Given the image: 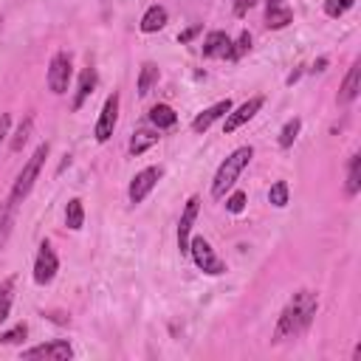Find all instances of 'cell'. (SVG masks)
I'll return each mask as SVG.
<instances>
[{"instance_id":"obj_1","label":"cell","mask_w":361,"mask_h":361,"mask_svg":"<svg viewBox=\"0 0 361 361\" xmlns=\"http://www.w3.org/2000/svg\"><path fill=\"white\" fill-rule=\"evenodd\" d=\"M319 310V296L316 291H296L291 296V302L285 305V310L280 313V322L274 330V342H285V339H299L310 325H313V316Z\"/></svg>"},{"instance_id":"obj_2","label":"cell","mask_w":361,"mask_h":361,"mask_svg":"<svg viewBox=\"0 0 361 361\" xmlns=\"http://www.w3.org/2000/svg\"><path fill=\"white\" fill-rule=\"evenodd\" d=\"M251 158H254V147H251V144L237 147L229 158H226V161L217 167V172H215V180H212V198L223 201V198H226V192H229V190L237 184L240 172L249 167V161H251Z\"/></svg>"},{"instance_id":"obj_3","label":"cell","mask_w":361,"mask_h":361,"mask_svg":"<svg viewBox=\"0 0 361 361\" xmlns=\"http://www.w3.org/2000/svg\"><path fill=\"white\" fill-rule=\"evenodd\" d=\"M45 158H49V144H40V147L34 150V156L26 161V167L20 169L17 180H15L12 195H9V203H12V206H17V203H20V201L31 192V187H34V180H37V175H40V169H42Z\"/></svg>"},{"instance_id":"obj_4","label":"cell","mask_w":361,"mask_h":361,"mask_svg":"<svg viewBox=\"0 0 361 361\" xmlns=\"http://www.w3.org/2000/svg\"><path fill=\"white\" fill-rule=\"evenodd\" d=\"M190 254H192V260H195V265L203 271V274H209V277H220L223 271H226V262L215 254V249L203 240V237H195V240H190Z\"/></svg>"},{"instance_id":"obj_5","label":"cell","mask_w":361,"mask_h":361,"mask_svg":"<svg viewBox=\"0 0 361 361\" xmlns=\"http://www.w3.org/2000/svg\"><path fill=\"white\" fill-rule=\"evenodd\" d=\"M60 271V257L54 251V246L49 240H42L40 251H37V260H34V283L37 285H49Z\"/></svg>"},{"instance_id":"obj_6","label":"cell","mask_w":361,"mask_h":361,"mask_svg":"<svg viewBox=\"0 0 361 361\" xmlns=\"http://www.w3.org/2000/svg\"><path fill=\"white\" fill-rule=\"evenodd\" d=\"M161 175H164L161 167H147V169H142L139 175H135V178L130 180V190H127L130 203H133V206H139V203H142V201L156 190V184L161 180Z\"/></svg>"},{"instance_id":"obj_7","label":"cell","mask_w":361,"mask_h":361,"mask_svg":"<svg viewBox=\"0 0 361 361\" xmlns=\"http://www.w3.org/2000/svg\"><path fill=\"white\" fill-rule=\"evenodd\" d=\"M71 57L65 51L54 54L51 57V65H49V87H51V94H65L68 90V82H71Z\"/></svg>"},{"instance_id":"obj_8","label":"cell","mask_w":361,"mask_h":361,"mask_svg":"<svg viewBox=\"0 0 361 361\" xmlns=\"http://www.w3.org/2000/svg\"><path fill=\"white\" fill-rule=\"evenodd\" d=\"M116 121H119V94H110V96L105 99V108H102L99 121H96V127H94V135H96L99 144H105L110 135H113Z\"/></svg>"},{"instance_id":"obj_9","label":"cell","mask_w":361,"mask_h":361,"mask_svg":"<svg viewBox=\"0 0 361 361\" xmlns=\"http://www.w3.org/2000/svg\"><path fill=\"white\" fill-rule=\"evenodd\" d=\"M23 358H51V361H68L74 358V347L65 339H54L49 344H37L23 350Z\"/></svg>"},{"instance_id":"obj_10","label":"cell","mask_w":361,"mask_h":361,"mask_svg":"<svg viewBox=\"0 0 361 361\" xmlns=\"http://www.w3.org/2000/svg\"><path fill=\"white\" fill-rule=\"evenodd\" d=\"M198 206L201 201L198 198H190L184 212H180V220H178V251L180 254H190V235H192V226H195V217H198Z\"/></svg>"},{"instance_id":"obj_11","label":"cell","mask_w":361,"mask_h":361,"mask_svg":"<svg viewBox=\"0 0 361 361\" xmlns=\"http://www.w3.org/2000/svg\"><path fill=\"white\" fill-rule=\"evenodd\" d=\"M235 54V42L226 31H209L203 40V57L212 60H232Z\"/></svg>"},{"instance_id":"obj_12","label":"cell","mask_w":361,"mask_h":361,"mask_svg":"<svg viewBox=\"0 0 361 361\" xmlns=\"http://www.w3.org/2000/svg\"><path fill=\"white\" fill-rule=\"evenodd\" d=\"M262 105H265V99H262V96H251V99H249V102H243L235 113H226V124H223V130H226V133H235L237 127H243L246 121H251V119L260 113V108H262Z\"/></svg>"},{"instance_id":"obj_13","label":"cell","mask_w":361,"mask_h":361,"mask_svg":"<svg viewBox=\"0 0 361 361\" xmlns=\"http://www.w3.org/2000/svg\"><path fill=\"white\" fill-rule=\"evenodd\" d=\"M358 90H361V60H355V62L350 65V71H347V76H344V82H342V87H339L336 102H339V105H350V102L358 96Z\"/></svg>"},{"instance_id":"obj_14","label":"cell","mask_w":361,"mask_h":361,"mask_svg":"<svg viewBox=\"0 0 361 361\" xmlns=\"http://www.w3.org/2000/svg\"><path fill=\"white\" fill-rule=\"evenodd\" d=\"M226 113H232V99H223V102H217V105H212V108H206L203 113H198L195 116V121H192V130L195 133H206L217 119H223Z\"/></svg>"},{"instance_id":"obj_15","label":"cell","mask_w":361,"mask_h":361,"mask_svg":"<svg viewBox=\"0 0 361 361\" xmlns=\"http://www.w3.org/2000/svg\"><path fill=\"white\" fill-rule=\"evenodd\" d=\"M94 87H96V71L94 68H85L82 76H79V85H76V96L71 102V110H79L85 105V99L94 94Z\"/></svg>"},{"instance_id":"obj_16","label":"cell","mask_w":361,"mask_h":361,"mask_svg":"<svg viewBox=\"0 0 361 361\" xmlns=\"http://www.w3.org/2000/svg\"><path fill=\"white\" fill-rule=\"evenodd\" d=\"M294 20V12L285 3H268L265 9V26L268 28H285Z\"/></svg>"},{"instance_id":"obj_17","label":"cell","mask_w":361,"mask_h":361,"mask_svg":"<svg viewBox=\"0 0 361 361\" xmlns=\"http://www.w3.org/2000/svg\"><path fill=\"white\" fill-rule=\"evenodd\" d=\"M158 133H161V130H139V133H135L133 139H130V156H142V153H147L153 144H158V139H161Z\"/></svg>"},{"instance_id":"obj_18","label":"cell","mask_w":361,"mask_h":361,"mask_svg":"<svg viewBox=\"0 0 361 361\" xmlns=\"http://www.w3.org/2000/svg\"><path fill=\"white\" fill-rule=\"evenodd\" d=\"M167 26V9L164 6H150L147 12H144V17H142V31L144 34H156V31H161Z\"/></svg>"},{"instance_id":"obj_19","label":"cell","mask_w":361,"mask_h":361,"mask_svg":"<svg viewBox=\"0 0 361 361\" xmlns=\"http://www.w3.org/2000/svg\"><path fill=\"white\" fill-rule=\"evenodd\" d=\"M344 192L350 195V198H355L358 192H361V156L355 153L353 158H350V164H347V184H344Z\"/></svg>"},{"instance_id":"obj_20","label":"cell","mask_w":361,"mask_h":361,"mask_svg":"<svg viewBox=\"0 0 361 361\" xmlns=\"http://www.w3.org/2000/svg\"><path fill=\"white\" fill-rule=\"evenodd\" d=\"M150 121L156 124V130H167V127H175L178 113L169 105H153L150 108Z\"/></svg>"},{"instance_id":"obj_21","label":"cell","mask_w":361,"mask_h":361,"mask_svg":"<svg viewBox=\"0 0 361 361\" xmlns=\"http://www.w3.org/2000/svg\"><path fill=\"white\" fill-rule=\"evenodd\" d=\"M158 76H161V71H158L156 62H144L142 65V74H139V96L150 94V90L158 85Z\"/></svg>"},{"instance_id":"obj_22","label":"cell","mask_w":361,"mask_h":361,"mask_svg":"<svg viewBox=\"0 0 361 361\" xmlns=\"http://www.w3.org/2000/svg\"><path fill=\"white\" fill-rule=\"evenodd\" d=\"M15 277H6L0 283V322L9 319V310H12V302H15Z\"/></svg>"},{"instance_id":"obj_23","label":"cell","mask_w":361,"mask_h":361,"mask_svg":"<svg viewBox=\"0 0 361 361\" xmlns=\"http://www.w3.org/2000/svg\"><path fill=\"white\" fill-rule=\"evenodd\" d=\"M82 223H85V206H82L79 198H71L68 206H65V226L71 232H79Z\"/></svg>"},{"instance_id":"obj_24","label":"cell","mask_w":361,"mask_h":361,"mask_svg":"<svg viewBox=\"0 0 361 361\" xmlns=\"http://www.w3.org/2000/svg\"><path fill=\"white\" fill-rule=\"evenodd\" d=\"M299 130H302V119H291L285 127H283V133H280V147L283 150H288V147H294V142H296V135H299Z\"/></svg>"},{"instance_id":"obj_25","label":"cell","mask_w":361,"mask_h":361,"mask_svg":"<svg viewBox=\"0 0 361 361\" xmlns=\"http://www.w3.org/2000/svg\"><path fill=\"white\" fill-rule=\"evenodd\" d=\"M31 127H34V119L26 116V119L20 121L17 133H15V139H12V153H20V150H23V144L28 142V135H31Z\"/></svg>"},{"instance_id":"obj_26","label":"cell","mask_w":361,"mask_h":361,"mask_svg":"<svg viewBox=\"0 0 361 361\" xmlns=\"http://www.w3.org/2000/svg\"><path fill=\"white\" fill-rule=\"evenodd\" d=\"M268 201H271V206H277V209L288 206V184H285V180H277V184L268 190Z\"/></svg>"},{"instance_id":"obj_27","label":"cell","mask_w":361,"mask_h":361,"mask_svg":"<svg viewBox=\"0 0 361 361\" xmlns=\"http://www.w3.org/2000/svg\"><path fill=\"white\" fill-rule=\"evenodd\" d=\"M355 0H325V15L328 17H342L347 9H353Z\"/></svg>"},{"instance_id":"obj_28","label":"cell","mask_w":361,"mask_h":361,"mask_svg":"<svg viewBox=\"0 0 361 361\" xmlns=\"http://www.w3.org/2000/svg\"><path fill=\"white\" fill-rule=\"evenodd\" d=\"M26 336H28V328L26 325H15L12 330H6L3 336H0V344H20Z\"/></svg>"},{"instance_id":"obj_29","label":"cell","mask_w":361,"mask_h":361,"mask_svg":"<svg viewBox=\"0 0 361 361\" xmlns=\"http://www.w3.org/2000/svg\"><path fill=\"white\" fill-rule=\"evenodd\" d=\"M226 209H229L232 215H240L246 209V192H232L229 198H226Z\"/></svg>"},{"instance_id":"obj_30","label":"cell","mask_w":361,"mask_h":361,"mask_svg":"<svg viewBox=\"0 0 361 361\" xmlns=\"http://www.w3.org/2000/svg\"><path fill=\"white\" fill-rule=\"evenodd\" d=\"M246 51H251V34L249 31H243L240 37H237V42H235V54H232V60H240Z\"/></svg>"},{"instance_id":"obj_31","label":"cell","mask_w":361,"mask_h":361,"mask_svg":"<svg viewBox=\"0 0 361 361\" xmlns=\"http://www.w3.org/2000/svg\"><path fill=\"white\" fill-rule=\"evenodd\" d=\"M254 6H257V0H235V15H237V17H246L249 9H254Z\"/></svg>"},{"instance_id":"obj_32","label":"cell","mask_w":361,"mask_h":361,"mask_svg":"<svg viewBox=\"0 0 361 361\" xmlns=\"http://www.w3.org/2000/svg\"><path fill=\"white\" fill-rule=\"evenodd\" d=\"M9 127H12V116H9V113H3V116H0V144L6 142V135H9Z\"/></svg>"},{"instance_id":"obj_33","label":"cell","mask_w":361,"mask_h":361,"mask_svg":"<svg viewBox=\"0 0 361 361\" xmlns=\"http://www.w3.org/2000/svg\"><path fill=\"white\" fill-rule=\"evenodd\" d=\"M195 34H201V26H192V28H187L184 34H178V42H190Z\"/></svg>"},{"instance_id":"obj_34","label":"cell","mask_w":361,"mask_h":361,"mask_svg":"<svg viewBox=\"0 0 361 361\" xmlns=\"http://www.w3.org/2000/svg\"><path fill=\"white\" fill-rule=\"evenodd\" d=\"M325 68H328V57H322V60H316V62H313V68H310V71H313V74H322V71H325Z\"/></svg>"},{"instance_id":"obj_35","label":"cell","mask_w":361,"mask_h":361,"mask_svg":"<svg viewBox=\"0 0 361 361\" xmlns=\"http://www.w3.org/2000/svg\"><path fill=\"white\" fill-rule=\"evenodd\" d=\"M12 209H15L12 203H6V206H0V223H3V220H6L9 215H12Z\"/></svg>"},{"instance_id":"obj_36","label":"cell","mask_w":361,"mask_h":361,"mask_svg":"<svg viewBox=\"0 0 361 361\" xmlns=\"http://www.w3.org/2000/svg\"><path fill=\"white\" fill-rule=\"evenodd\" d=\"M268 3H283V0H268Z\"/></svg>"},{"instance_id":"obj_37","label":"cell","mask_w":361,"mask_h":361,"mask_svg":"<svg viewBox=\"0 0 361 361\" xmlns=\"http://www.w3.org/2000/svg\"><path fill=\"white\" fill-rule=\"evenodd\" d=\"M0 28H3V17H0Z\"/></svg>"}]
</instances>
